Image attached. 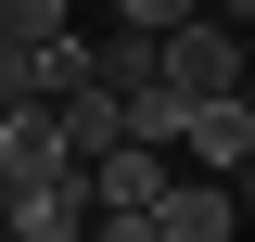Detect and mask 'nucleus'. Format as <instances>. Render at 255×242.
<instances>
[{"label":"nucleus","mask_w":255,"mask_h":242,"mask_svg":"<svg viewBox=\"0 0 255 242\" xmlns=\"http://www.w3.org/2000/svg\"><path fill=\"white\" fill-rule=\"evenodd\" d=\"M77 191H90V230H102V242H153V191H166V140H102L90 166H77Z\"/></svg>","instance_id":"obj_1"},{"label":"nucleus","mask_w":255,"mask_h":242,"mask_svg":"<svg viewBox=\"0 0 255 242\" xmlns=\"http://www.w3.org/2000/svg\"><path fill=\"white\" fill-rule=\"evenodd\" d=\"M153 77L179 102H204V90H243V26H230L217 0H191L179 26H153Z\"/></svg>","instance_id":"obj_2"},{"label":"nucleus","mask_w":255,"mask_h":242,"mask_svg":"<svg viewBox=\"0 0 255 242\" xmlns=\"http://www.w3.org/2000/svg\"><path fill=\"white\" fill-rule=\"evenodd\" d=\"M64 230H90L77 166H51V179H0V242H64Z\"/></svg>","instance_id":"obj_3"},{"label":"nucleus","mask_w":255,"mask_h":242,"mask_svg":"<svg viewBox=\"0 0 255 242\" xmlns=\"http://www.w3.org/2000/svg\"><path fill=\"white\" fill-rule=\"evenodd\" d=\"M230 230H243V191H230L217 166H191V179L153 191V242H230Z\"/></svg>","instance_id":"obj_4"},{"label":"nucleus","mask_w":255,"mask_h":242,"mask_svg":"<svg viewBox=\"0 0 255 242\" xmlns=\"http://www.w3.org/2000/svg\"><path fill=\"white\" fill-rule=\"evenodd\" d=\"M179 153H191V166H217V179H230V166H243V153H255V102H243V90H204V102H191V115H179Z\"/></svg>","instance_id":"obj_5"},{"label":"nucleus","mask_w":255,"mask_h":242,"mask_svg":"<svg viewBox=\"0 0 255 242\" xmlns=\"http://www.w3.org/2000/svg\"><path fill=\"white\" fill-rule=\"evenodd\" d=\"M51 166H64L51 102H0V179H51Z\"/></svg>","instance_id":"obj_6"},{"label":"nucleus","mask_w":255,"mask_h":242,"mask_svg":"<svg viewBox=\"0 0 255 242\" xmlns=\"http://www.w3.org/2000/svg\"><path fill=\"white\" fill-rule=\"evenodd\" d=\"M90 77L102 90H140V77H153V26H102L90 38Z\"/></svg>","instance_id":"obj_7"},{"label":"nucleus","mask_w":255,"mask_h":242,"mask_svg":"<svg viewBox=\"0 0 255 242\" xmlns=\"http://www.w3.org/2000/svg\"><path fill=\"white\" fill-rule=\"evenodd\" d=\"M0 102H38V38L0 26Z\"/></svg>","instance_id":"obj_8"},{"label":"nucleus","mask_w":255,"mask_h":242,"mask_svg":"<svg viewBox=\"0 0 255 242\" xmlns=\"http://www.w3.org/2000/svg\"><path fill=\"white\" fill-rule=\"evenodd\" d=\"M0 26H13V38H51V26H64V0H0Z\"/></svg>","instance_id":"obj_9"},{"label":"nucleus","mask_w":255,"mask_h":242,"mask_svg":"<svg viewBox=\"0 0 255 242\" xmlns=\"http://www.w3.org/2000/svg\"><path fill=\"white\" fill-rule=\"evenodd\" d=\"M191 0H115V26H179Z\"/></svg>","instance_id":"obj_10"},{"label":"nucleus","mask_w":255,"mask_h":242,"mask_svg":"<svg viewBox=\"0 0 255 242\" xmlns=\"http://www.w3.org/2000/svg\"><path fill=\"white\" fill-rule=\"evenodd\" d=\"M230 191H243V230H255V153H243V166H230Z\"/></svg>","instance_id":"obj_11"},{"label":"nucleus","mask_w":255,"mask_h":242,"mask_svg":"<svg viewBox=\"0 0 255 242\" xmlns=\"http://www.w3.org/2000/svg\"><path fill=\"white\" fill-rule=\"evenodd\" d=\"M217 13H230V26H243V38H255V0H217Z\"/></svg>","instance_id":"obj_12"},{"label":"nucleus","mask_w":255,"mask_h":242,"mask_svg":"<svg viewBox=\"0 0 255 242\" xmlns=\"http://www.w3.org/2000/svg\"><path fill=\"white\" fill-rule=\"evenodd\" d=\"M243 102H255V51H243Z\"/></svg>","instance_id":"obj_13"}]
</instances>
